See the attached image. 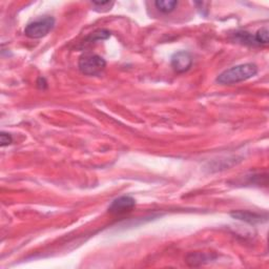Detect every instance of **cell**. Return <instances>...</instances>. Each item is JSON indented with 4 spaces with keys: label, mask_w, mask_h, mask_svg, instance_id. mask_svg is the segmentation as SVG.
<instances>
[{
    "label": "cell",
    "mask_w": 269,
    "mask_h": 269,
    "mask_svg": "<svg viewBox=\"0 0 269 269\" xmlns=\"http://www.w3.org/2000/svg\"><path fill=\"white\" fill-rule=\"evenodd\" d=\"M258 74V67L254 63H244L230 68L217 77L216 82L223 85H232L246 81Z\"/></svg>",
    "instance_id": "1"
},
{
    "label": "cell",
    "mask_w": 269,
    "mask_h": 269,
    "mask_svg": "<svg viewBox=\"0 0 269 269\" xmlns=\"http://www.w3.org/2000/svg\"><path fill=\"white\" fill-rule=\"evenodd\" d=\"M106 61L99 55L85 53L78 61L79 71L87 76H97L100 75L105 70Z\"/></svg>",
    "instance_id": "2"
},
{
    "label": "cell",
    "mask_w": 269,
    "mask_h": 269,
    "mask_svg": "<svg viewBox=\"0 0 269 269\" xmlns=\"http://www.w3.org/2000/svg\"><path fill=\"white\" fill-rule=\"evenodd\" d=\"M55 27V19L52 16H45L29 23L24 29V35L31 39H40L45 37Z\"/></svg>",
    "instance_id": "3"
},
{
    "label": "cell",
    "mask_w": 269,
    "mask_h": 269,
    "mask_svg": "<svg viewBox=\"0 0 269 269\" xmlns=\"http://www.w3.org/2000/svg\"><path fill=\"white\" fill-rule=\"evenodd\" d=\"M136 206V200L130 196H122L115 199L109 206V212L113 214H123L132 211Z\"/></svg>",
    "instance_id": "4"
},
{
    "label": "cell",
    "mask_w": 269,
    "mask_h": 269,
    "mask_svg": "<svg viewBox=\"0 0 269 269\" xmlns=\"http://www.w3.org/2000/svg\"><path fill=\"white\" fill-rule=\"evenodd\" d=\"M191 66H193V57L186 50H180L173 55L172 68L176 73H185L191 68Z\"/></svg>",
    "instance_id": "5"
},
{
    "label": "cell",
    "mask_w": 269,
    "mask_h": 269,
    "mask_svg": "<svg viewBox=\"0 0 269 269\" xmlns=\"http://www.w3.org/2000/svg\"><path fill=\"white\" fill-rule=\"evenodd\" d=\"M230 216H232L235 220L243 221L249 224H258L267 221L266 213L263 214L249 210H235L233 212H230Z\"/></svg>",
    "instance_id": "6"
},
{
    "label": "cell",
    "mask_w": 269,
    "mask_h": 269,
    "mask_svg": "<svg viewBox=\"0 0 269 269\" xmlns=\"http://www.w3.org/2000/svg\"><path fill=\"white\" fill-rule=\"evenodd\" d=\"M209 259H211V257H210V255L206 254V253L191 252L186 257L185 262L190 267H197V266H201V265H203L205 263H207L209 261Z\"/></svg>",
    "instance_id": "7"
},
{
    "label": "cell",
    "mask_w": 269,
    "mask_h": 269,
    "mask_svg": "<svg viewBox=\"0 0 269 269\" xmlns=\"http://www.w3.org/2000/svg\"><path fill=\"white\" fill-rule=\"evenodd\" d=\"M111 37V32L104 29H101V30H97L94 33H92L91 35H88L85 39L83 40L82 44L83 45H91L93 43H95L96 41H100V40H106Z\"/></svg>",
    "instance_id": "8"
},
{
    "label": "cell",
    "mask_w": 269,
    "mask_h": 269,
    "mask_svg": "<svg viewBox=\"0 0 269 269\" xmlns=\"http://www.w3.org/2000/svg\"><path fill=\"white\" fill-rule=\"evenodd\" d=\"M155 6L157 10L163 13V14H169L178 7V2H176V0H159V2L155 3Z\"/></svg>",
    "instance_id": "9"
},
{
    "label": "cell",
    "mask_w": 269,
    "mask_h": 269,
    "mask_svg": "<svg viewBox=\"0 0 269 269\" xmlns=\"http://www.w3.org/2000/svg\"><path fill=\"white\" fill-rule=\"evenodd\" d=\"M268 29L265 27V28H262L261 30H259L257 32V34L254 35V39H255V42H257L258 45H266L269 41L268 39Z\"/></svg>",
    "instance_id": "10"
},
{
    "label": "cell",
    "mask_w": 269,
    "mask_h": 269,
    "mask_svg": "<svg viewBox=\"0 0 269 269\" xmlns=\"http://www.w3.org/2000/svg\"><path fill=\"white\" fill-rule=\"evenodd\" d=\"M12 142H13L12 136L10 134H8V133L3 132L2 135H0V145H2V147L10 145Z\"/></svg>",
    "instance_id": "11"
},
{
    "label": "cell",
    "mask_w": 269,
    "mask_h": 269,
    "mask_svg": "<svg viewBox=\"0 0 269 269\" xmlns=\"http://www.w3.org/2000/svg\"><path fill=\"white\" fill-rule=\"evenodd\" d=\"M37 86H38V88H40V89L47 88V82H46L45 78H43V77H39V78H38V80H37Z\"/></svg>",
    "instance_id": "12"
}]
</instances>
